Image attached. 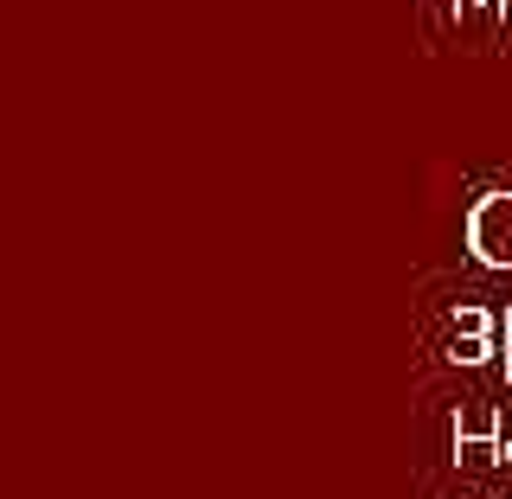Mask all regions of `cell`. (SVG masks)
Returning <instances> with one entry per match:
<instances>
[{
  "instance_id": "1",
  "label": "cell",
  "mask_w": 512,
  "mask_h": 499,
  "mask_svg": "<svg viewBox=\"0 0 512 499\" xmlns=\"http://www.w3.org/2000/svg\"><path fill=\"white\" fill-rule=\"evenodd\" d=\"M468 256L480 269H512V192H480L468 205Z\"/></svg>"
},
{
  "instance_id": "2",
  "label": "cell",
  "mask_w": 512,
  "mask_h": 499,
  "mask_svg": "<svg viewBox=\"0 0 512 499\" xmlns=\"http://www.w3.org/2000/svg\"><path fill=\"white\" fill-rule=\"evenodd\" d=\"M455 461L468 468H487V461H506V416L487 404H468L455 416Z\"/></svg>"
},
{
  "instance_id": "3",
  "label": "cell",
  "mask_w": 512,
  "mask_h": 499,
  "mask_svg": "<svg viewBox=\"0 0 512 499\" xmlns=\"http://www.w3.org/2000/svg\"><path fill=\"white\" fill-rule=\"evenodd\" d=\"M448 327H455L461 340H500V320H493L487 308H480V301H461V308H455V320H448Z\"/></svg>"
},
{
  "instance_id": "4",
  "label": "cell",
  "mask_w": 512,
  "mask_h": 499,
  "mask_svg": "<svg viewBox=\"0 0 512 499\" xmlns=\"http://www.w3.org/2000/svg\"><path fill=\"white\" fill-rule=\"evenodd\" d=\"M493 352H500V340H461L455 333V340H448V365H487Z\"/></svg>"
},
{
  "instance_id": "5",
  "label": "cell",
  "mask_w": 512,
  "mask_h": 499,
  "mask_svg": "<svg viewBox=\"0 0 512 499\" xmlns=\"http://www.w3.org/2000/svg\"><path fill=\"white\" fill-rule=\"evenodd\" d=\"M455 13H461V20H474V13H480L487 26H506L512 20V0H455Z\"/></svg>"
},
{
  "instance_id": "6",
  "label": "cell",
  "mask_w": 512,
  "mask_h": 499,
  "mask_svg": "<svg viewBox=\"0 0 512 499\" xmlns=\"http://www.w3.org/2000/svg\"><path fill=\"white\" fill-rule=\"evenodd\" d=\"M500 359H506V372H512V314H500Z\"/></svg>"
},
{
  "instance_id": "7",
  "label": "cell",
  "mask_w": 512,
  "mask_h": 499,
  "mask_svg": "<svg viewBox=\"0 0 512 499\" xmlns=\"http://www.w3.org/2000/svg\"><path fill=\"white\" fill-rule=\"evenodd\" d=\"M506 461H512V416H506Z\"/></svg>"
}]
</instances>
